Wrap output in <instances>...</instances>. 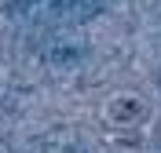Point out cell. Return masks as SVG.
<instances>
[{"mask_svg":"<svg viewBox=\"0 0 161 153\" xmlns=\"http://www.w3.org/2000/svg\"><path fill=\"white\" fill-rule=\"evenodd\" d=\"M150 120V102L139 99V95H114L110 102H106V124L110 128H117V131H128V128H139V124Z\"/></svg>","mask_w":161,"mask_h":153,"instance_id":"obj_1","label":"cell"}]
</instances>
